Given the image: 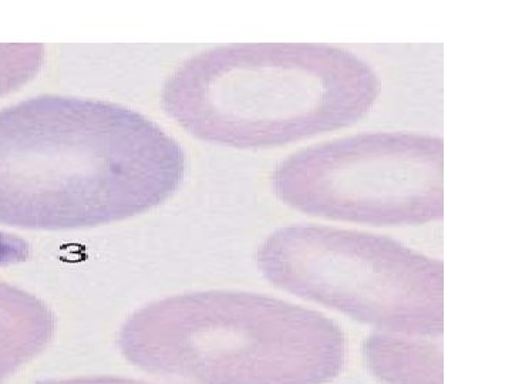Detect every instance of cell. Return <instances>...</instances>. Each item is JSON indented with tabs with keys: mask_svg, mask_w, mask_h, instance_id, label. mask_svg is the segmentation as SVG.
I'll list each match as a JSON object with an SVG mask.
<instances>
[{
	"mask_svg": "<svg viewBox=\"0 0 512 384\" xmlns=\"http://www.w3.org/2000/svg\"><path fill=\"white\" fill-rule=\"evenodd\" d=\"M276 197L293 210L375 227L444 217V143L431 134L376 131L302 148L276 165Z\"/></svg>",
	"mask_w": 512,
	"mask_h": 384,
	"instance_id": "5",
	"label": "cell"
},
{
	"mask_svg": "<svg viewBox=\"0 0 512 384\" xmlns=\"http://www.w3.org/2000/svg\"><path fill=\"white\" fill-rule=\"evenodd\" d=\"M185 170L180 143L120 104L46 94L0 110V225L128 220L173 197Z\"/></svg>",
	"mask_w": 512,
	"mask_h": 384,
	"instance_id": "1",
	"label": "cell"
},
{
	"mask_svg": "<svg viewBox=\"0 0 512 384\" xmlns=\"http://www.w3.org/2000/svg\"><path fill=\"white\" fill-rule=\"evenodd\" d=\"M36 384H153L141 382V380L124 379V377L96 376V377H77V379L67 380H43Z\"/></svg>",
	"mask_w": 512,
	"mask_h": 384,
	"instance_id": "9",
	"label": "cell"
},
{
	"mask_svg": "<svg viewBox=\"0 0 512 384\" xmlns=\"http://www.w3.org/2000/svg\"><path fill=\"white\" fill-rule=\"evenodd\" d=\"M117 346L131 365L185 384H328L348 359L322 313L258 293H187L138 309Z\"/></svg>",
	"mask_w": 512,
	"mask_h": 384,
	"instance_id": "3",
	"label": "cell"
},
{
	"mask_svg": "<svg viewBox=\"0 0 512 384\" xmlns=\"http://www.w3.org/2000/svg\"><path fill=\"white\" fill-rule=\"evenodd\" d=\"M370 372L386 384H443L441 338L376 330L363 348Z\"/></svg>",
	"mask_w": 512,
	"mask_h": 384,
	"instance_id": "7",
	"label": "cell"
},
{
	"mask_svg": "<svg viewBox=\"0 0 512 384\" xmlns=\"http://www.w3.org/2000/svg\"><path fill=\"white\" fill-rule=\"evenodd\" d=\"M380 93L376 70L345 47L234 43L185 60L163 107L202 141L271 148L353 126Z\"/></svg>",
	"mask_w": 512,
	"mask_h": 384,
	"instance_id": "2",
	"label": "cell"
},
{
	"mask_svg": "<svg viewBox=\"0 0 512 384\" xmlns=\"http://www.w3.org/2000/svg\"><path fill=\"white\" fill-rule=\"evenodd\" d=\"M55 313L32 293L0 282V384L46 350Z\"/></svg>",
	"mask_w": 512,
	"mask_h": 384,
	"instance_id": "6",
	"label": "cell"
},
{
	"mask_svg": "<svg viewBox=\"0 0 512 384\" xmlns=\"http://www.w3.org/2000/svg\"><path fill=\"white\" fill-rule=\"evenodd\" d=\"M45 46L0 45V97L30 82L45 63Z\"/></svg>",
	"mask_w": 512,
	"mask_h": 384,
	"instance_id": "8",
	"label": "cell"
},
{
	"mask_svg": "<svg viewBox=\"0 0 512 384\" xmlns=\"http://www.w3.org/2000/svg\"><path fill=\"white\" fill-rule=\"evenodd\" d=\"M256 265L276 288L377 330L441 338L444 268L384 235L322 225L275 231Z\"/></svg>",
	"mask_w": 512,
	"mask_h": 384,
	"instance_id": "4",
	"label": "cell"
}]
</instances>
